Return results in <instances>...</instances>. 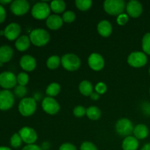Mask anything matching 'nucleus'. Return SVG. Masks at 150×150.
<instances>
[{
	"mask_svg": "<svg viewBox=\"0 0 150 150\" xmlns=\"http://www.w3.org/2000/svg\"><path fill=\"white\" fill-rule=\"evenodd\" d=\"M20 65L23 70L26 71L31 72L34 70L36 67L37 62L35 57L31 55H24L21 58Z\"/></svg>",
	"mask_w": 150,
	"mask_h": 150,
	"instance_id": "nucleus-16",
	"label": "nucleus"
},
{
	"mask_svg": "<svg viewBox=\"0 0 150 150\" xmlns=\"http://www.w3.org/2000/svg\"><path fill=\"white\" fill-rule=\"evenodd\" d=\"M29 7L26 0H15L10 4V10L16 16H23L29 11Z\"/></svg>",
	"mask_w": 150,
	"mask_h": 150,
	"instance_id": "nucleus-11",
	"label": "nucleus"
},
{
	"mask_svg": "<svg viewBox=\"0 0 150 150\" xmlns=\"http://www.w3.org/2000/svg\"><path fill=\"white\" fill-rule=\"evenodd\" d=\"M37 108V103L35 98H25L20 101L18 105V111L23 117H29L35 112Z\"/></svg>",
	"mask_w": 150,
	"mask_h": 150,
	"instance_id": "nucleus-3",
	"label": "nucleus"
},
{
	"mask_svg": "<svg viewBox=\"0 0 150 150\" xmlns=\"http://www.w3.org/2000/svg\"><path fill=\"white\" fill-rule=\"evenodd\" d=\"M16 78H17V83H18L19 85H21V86H25L27 84L29 80V76L27 75V73H23V72L19 73V74L16 76Z\"/></svg>",
	"mask_w": 150,
	"mask_h": 150,
	"instance_id": "nucleus-31",
	"label": "nucleus"
},
{
	"mask_svg": "<svg viewBox=\"0 0 150 150\" xmlns=\"http://www.w3.org/2000/svg\"><path fill=\"white\" fill-rule=\"evenodd\" d=\"M29 39L33 45L41 47L46 45L49 42L50 35L45 29L38 28L31 32Z\"/></svg>",
	"mask_w": 150,
	"mask_h": 150,
	"instance_id": "nucleus-1",
	"label": "nucleus"
},
{
	"mask_svg": "<svg viewBox=\"0 0 150 150\" xmlns=\"http://www.w3.org/2000/svg\"><path fill=\"white\" fill-rule=\"evenodd\" d=\"M62 67L68 71H76L80 67L81 59L74 54H64L61 58Z\"/></svg>",
	"mask_w": 150,
	"mask_h": 150,
	"instance_id": "nucleus-4",
	"label": "nucleus"
},
{
	"mask_svg": "<svg viewBox=\"0 0 150 150\" xmlns=\"http://www.w3.org/2000/svg\"><path fill=\"white\" fill-rule=\"evenodd\" d=\"M86 116L92 120H99L101 116V111L96 106H90L86 109Z\"/></svg>",
	"mask_w": 150,
	"mask_h": 150,
	"instance_id": "nucleus-26",
	"label": "nucleus"
},
{
	"mask_svg": "<svg viewBox=\"0 0 150 150\" xmlns=\"http://www.w3.org/2000/svg\"><path fill=\"white\" fill-rule=\"evenodd\" d=\"M149 94H150V89H149Z\"/></svg>",
	"mask_w": 150,
	"mask_h": 150,
	"instance_id": "nucleus-48",
	"label": "nucleus"
},
{
	"mask_svg": "<svg viewBox=\"0 0 150 150\" xmlns=\"http://www.w3.org/2000/svg\"><path fill=\"white\" fill-rule=\"evenodd\" d=\"M22 150H42V148L40 147L39 146L36 144H28L25 146L22 149Z\"/></svg>",
	"mask_w": 150,
	"mask_h": 150,
	"instance_id": "nucleus-39",
	"label": "nucleus"
},
{
	"mask_svg": "<svg viewBox=\"0 0 150 150\" xmlns=\"http://www.w3.org/2000/svg\"><path fill=\"white\" fill-rule=\"evenodd\" d=\"M95 89L97 93H98L99 95H103V94H104L106 92L107 86L103 82H99V83H98L96 84Z\"/></svg>",
	"mask_w": 150,
	"mask_h": 150,
	"instance_id": "nucleus-35",
	"label": "nucleus"
},
{
	"mask_svg": "<svg viewBox=\"0 0 150 150\" xmlns=\"http://www.w3.org/2000/svg\"><path fill=\"white\" fill-rule=\"evenodd\" d=\"M0 150H12V149H10L9 147H7V146H1V147H0Z\"/></svg>",
	"mask_w": 150,
	"mask_h": 150,
	"instance_id": "nucleus-44",
	"label": "nucleus"
},
{
	"mask_svg": "<svg viewBox=\"0 0 150 150\" xmlns=\"http://www.w3.org/2000/svg\"><path fill=\"white\" fill-rule=\"evenodd\" d=\"M79 91L84 96H90L93 93V86L87 80L82 81L79 84Z\"/></svg>",
	"mask_w": 150,
	"mask_h": 150,
	"instance_id": "nucleus-23",
	"label": "nucleus"
},
{
	"mask_svg": "<svg viewBox=\"0 0 150 150\" xmlns=\"http://www.w3.org/2000/svg\"><path fill=\"white\" fill-rule=\"evenodd\" d=\"M42 108L47 114L54 115L59 112L60 109V105L54 98L46 97L42 101Z\"/></svg>",
	"mask_w": 150,
	"mask_h": 150,
	"instance_id": "nucleus-10",
	"label": "nucleus"
},
{
	"mask_svg": "<svg viewBox=\"0 0 150 150\" xmlns=\"http://www.w3.org/2000/svg\"><path fill=\"white\" fill-rule=\"evenodd\" d=\"M22 143V139L18 133H14L10 139V144L13 148H18Z\"/></svg>",
	"mask_w": 150,
	"mask_h": 150,
	"instance_id": "nucleus-32",
	"label": "nucleus"
},
{
	"mask_svg": "<svg viewBox=\"0 0 150 150\" xmlns=\"http://www.w3.org/2000/svg\"><path fill=\"white\" fill-rule=\"evenodd\" d=\"M90 98L91 99L93 100H98L100 98V95L98 93H97V92H93V93L90 95Z\"/></svg>",
	"mask_w": 150,
	"mask_h": 150,
	"instance_id": "nucleus-41",
	"label": "nucleus"
},
{
	"mask_svg": "<svg viewBox=\"0 0 150 150\" xmlns=\"http://www.w3.org/2000/svg\"><path fill=\"white\" fill-rule=\"evenodd\" d=\"M60 63H61V59L59 58V57L57 55H53L51 56L47 59L46 65L49 69L54 70V69H57L59 66Z\"/></svg>",
	"mask_w": 150,
	"mask_h": 150,
	"instance_id": "nucleus-27",
	"label": "nucleus"
},
{
	"mask_svg": "<svg viewBox=\"0 0 150 150\" xmlns=\"http://www.w3.org/2000/svg\"><path fill=\"white\" fill-rule=\"evenodd\" d=\"M75 19H76V14L72 10H67L63 13L62 20L65 23H72L73 21H74Z\"/></svg>",
	"mask_w": 150,
	"mask_h": 150,
	"instance_id": "nucleus-30",
	"label": "nucleus"
},
{
	"mask_svg": "<svg viewBox=\"0 0 150 150\" xmlns=\"http://www.w3.org/2000/svg\"><path fill=\"white\" fill-rule=\"evenodd\" d=\"M126 11L132 18H138L143 12V6L140 1L137 0H131L126 4Z\"/></svg>",
	"mask_w": 150,
	"mask_h": 150,
	"instance_id": "nucleus-13",
	"label": "nucleus"
},
{
	"mask_svg": "<svg viewBox=\"0 0 150 150\" xmlns=\"http://www.w3.org/2000/svg\"><path fill=\"white\" fill-rule=\"evenodd\" d=\"M147 60L146 54L142 51H133L127 57V62L133 67H144Z\"/></svg>",
	"mask_w": 150,
	"mask_h": 150,
	"instance_id": "nucleus-7",
	"label": "nucleus"
},
{
	"mask_svg": "<svg viewBox=\"0 0 150 150\" xmlns=\"http://www.w3.org/2000/svg\"><path fill=\"white\" fill-rule=\"evenodd\" d=\"M13 55V50L10 45L0 46V62L5 63L10 61Z\"/></svg>",
	"mask_w": 150,
	"mask_h": 150,
	"instance_id": "nucleus-20",
	"label": "nucleus"
},
{
	"mask_svg": "<svg viewBox=\"0 0 150 150\" xmlns=\"http://www.w3.org/2000/svg\"><path fill=\"white\" fill-rule=\"evenodd\" d=\"M62 18H61L58 15H51L46 19L47 26L52 30H57L62 27Z\"/></svg>",
	"mask_w": 150,
	"mask_h": 150,
	"instance_id": "nucleus-18",
	"label": "nucleus"
},
{
	"mask_svg": "<svg viewBox=\"0 0 150 150\" xmlns=\"http://www.w3.org/2000/svg\"><path fill=\"white\" fill-rule=\"evenodd\" d=\"M142 48L144 53L150 55V32L145 34L142 38Z\"/></svg>",
	"mask_w": 150,
	"mask_h": 150,
	"instance_id": "nucleus-29",
	"label": "nucleus"
},
{
	"mask_svg": "<svg viewBox=\"0 0 150 150\" xmlns=\"http://www.w3.org/2000/svg\"><path fill=\"white\" fill-rule=\"evenodd\" d=\"M6 18V11L1 4H0V23L4 21Z\"/></svg>",
	"mask_w": 150,
	"mask_h": 150,
	"instance_id": "nucleus-40",
	"label": "nucleus"
},
{
	"mask_svg": "<svg viewBox=\"0 0 150 150\" xmlns=\"http://www.w3.org/2000/svg\"><path fill=\"white\" fill-rule=\"evenodd\" d=\"M26 92H27V90H26V88L25 86L18 85V86H16L15 87L14 93L18 98H23V97H24L26 95Z\"/></svg>",
	"mask_w": 150,
	"mask_h": 150,
	"instance_id": "nucleus-34",
	"label": "nucleus"
},
{
	"mask_svg": "<svg viewBox=\"0 0 150 150\" xmlns=\"http://www.w3.org/2000/svg\"><path fill=\"white\" fill-rule=\"evenodd\" d=\"M88 64L93 70L99 71L104 67L105 61L100 54L98 53H92L88 58Z\"/></svg>",
	"mask_w": 150,
	"mask_h": 150,
	"instance_id": "nucleus-14",
	"label": "nucleus"
},
{
	"mask_svg": "<svg viewBox=\"0 0 150 150\" xmlns=\"http://www.w3.org/2000/svg\"><path fill=\"white\" fill-rule=\"evenodd\" d=\"M14 95L7 89L0 91V110H9L14 105Z\"/></svg>",
	"mask_w": 150,
	"mask_h": 150,
	"instance_id": "nucleus-8",
	"label": "nucleus"
},
{
	"mask_svg": "<svg viewBox=\"0 0 150 150\" xmlns=\"http://www.w3.org/2000/svg\"><path fill=\"white\" fill-rule=\"evenodd\" d=\"M2 64H3V63L0 62V67H1V66H2Z\"/></svg>",
	"mask_w": 150,
	"mask_h": 150,
	"instance_id": "nucleus-46",
	"label": "nucleus"
},
{
	"mask_svg": "<svg viewBox=\"0 0 150 150\" xmlns=\"http://www.w3.org/2000/svg\"><path fill=\"white\" fill-rule=\"evenodd\" d=\"M59 150H77L76 146L73 144L70 143H64L60 146Z\"/></svg>",
	"mask_w": 150,
	"mask_h": 150,
	"instance_id": "nucleus-38",
	"label": "nucleus"
},
{
	"mask_svg": "<svg viewBox=\"0 0 150 150\" xmlns=\"http://www.w3.org/2000/svg\"><path fill=\"white\" fill-rule=\"evenodd\" d=\"M50 12H51L50 6L43 1L36 3L32 8V16L38 20L48 18L50 16Z\"/></svg>",
	"mask_w": 150,
	"mask_h": 150,
	"instance_id": "nucleus-5",
	"label": "nucleus"
},
{
	"mask_svg": "<svg viewBox=\"0 0 150 150\" xmlns=\"http://www.w3.org/2000/svg\"><path fill=\"white\" fill-rule=\"evenodd\" d=\"M21 26L17 23H11L7 25L4 29V35L9 40L18 39L21 34Z\"/></svg>",
	"mask_w": 150,
	"mask_h": 150,
	"instance_id": "nucleus-15",
	"label": "nucleus"
},
{
	"mask_svg": "<svg viewBox=\"0 0 150 150\" xmlns=\"http://www.w3.org/2000/svg\"><path fill=\"white\" fill-rule=\"evenodd\" d=\"M116 131L121 136H130L132 133H133V123L130 120L127 118H122L117 122L115 125Z\"/></svg>",
	"mask_w": 150,
	"mask_h": 150,
	"instance_id": "nucleus-6",
	"label": "nucleus"
},
{
	"mask_svg": "<svg viewBox=\"0 0 150 150\" xmlns=\"http://www.w3.org/2000/svg\"><path fill=\"white\" fill-rule=\"evenodd\" d=\"M13 1L11 0H0V4H9V3H12Z\"/></svg>",
	"mask_w": 150,
	"mask_h": 150,
	"instance_id": "nucleus-42",
	"label": "nucleus"
},
{
	"mask_svg": "<svg viewBox=\"0 0 150 150\" xmlns=\"http://www.w3.org/2000/svg\"><path fill=\"white\" fill-rule=\"evenodd\" d=\"M0 35H4V31H0Z\"/></svg>",
	"mask_w": 150,
	"mask_h": 150,
	"instance_id": "nucleus-45",
	"label": "nucleus"
},
{
	"mask_svg": "<svg viewBox=\"0 0 150 150\" xmlns=\"http://www.w3.org/2000/svg\"><path fill=\"white\" fill-rule=\"evenodd\" d=\"M50 7L55 13H62L65 10L66 4L62 0H54L51 2Z\"/></svg>",
	"mask_w": 150,
	"mask_h": 150,
	"instance_id": "nucleus-24",
	"label": "nucleus"
},
{
	"mask_svg": "<svg viewBox=\"0 0 150 150\" xmlns=\"http://www.w3.org/2000/svg\"><path fill=\"white\" fill-rule=\"evenodd\" d=\"M30 42L31 41L29 37L26 36V35H22L16 40L15 45L18 51H24L29 48Z\"/></svg>",
	"mask_w": 150,
	"mask_h": 150,
	"instance_id": "nucleus-21",
	"label": "nucleus"
},
{
	"mask_svg": "<svg viewBox=\"0 0 150 150\" xmlns=\"http://www.w3.org/2000/svg\"><path fill=\"white\" fill-rule=\"evenodd\" d=\"M103 8L108 14L118 16L122 14L126 4L123 0H105L103 2Z\"/></svg>",
	"mask_w": 150,
	"mask_h": 150,
	"instance_id": "nucleus-2",
	"label": "nucleus"
},
{
	"mask_svg": "<svg viewBox=\"0 0 150 150\" xmlns=\"http://www.w3.org/2000/svg\"><path fill=\"white\" fill-rule=\"evenodd\" d=\"M80 150H98V148L92 142H84L81 145Z\"/></svg>",
	"mask_w": 150,
	"mask_h": 150,
	"instance_id": "nucleus-36",
	"label": "nucleus"
},
{
	"mask_svg": "<svg viewBox=\"0 0 150 150\" xmlns=\"http://www.w3.org/2000/svg\"><path fill=\"white\" fill-rule=\"evenodd\" d=\"M18 134L20 135L22 141L28 144H34L38 139V134L33 128L30 127H23L19 130Z\"/></svg>",
	"mask_w": 150,
	"mask_h": 150,
	"instance_id": "nucleus-12",
	"label": "nucleus"
},
{
	"mask_svg": "<svg viewBox=\"0 0 150 150\" xmlns=\"http://www.w3.org/2000/svg\"><path fill=\"white\" fill-rule=\"evenodd\" d=\"M133 134L137 139H144L149 135V129L147 126L144 124L137 125L134 127Z\"/></svg>",
	"mask_w": 150,
	"mask_h": 150,
	"instance_id": "nucleus-22",
	"label": "nucleus"
},
{
	"mask_svg": "<svg viewBox=\"0 0 150 150\" xmlns=\"http://www.w3.org/2000/svg\"><path fill=\"white\" fill-rule=\"evenodd\" d=\"M97 29L100 35L104 38L110 36L112 32V25L108 21L103 20L98 23Z\"/></svg>",
	"mask_w": 150,
	"mask_h": 150,
	"instance_id": "nucleus-17",
	"label": "nucleus"
},
{
	"mask_svg": "<svg viewBox=\"0 0 150 150\" xmlns=\"http://www.w3.org/2000/svg\"><path fill=\"white\" fill-rule=\"evenodd\" d=\"M149 76H150V67H149Z\"/></svg>",
	"mask_w": 150,
	"mask_h": 150,
	"instance_id": "nucleus-47",
	"label": "nucleus"
},
{
	"mask_svg": "<svg viewBox=\"0 0 150 150\" xmlns=\"http://www.w3.org/2000/svg\"><path fill=\"white\" fill-rule=\"evenodd\" d=\"M75 4L78 9L81 11H86L90 8L92 2L91 0H76Z\"/></svg>",
	"mask_w": 150,
	"mask_h": 150,
	"instance_id": "nucleus-28",
	"label": "nucleus"
},
{
	"mask_svg": "<svg viewBox=\"0 0 150 150\" xmlns=\"http://www.w3.org/2000/svg\"><path fill=\"white\" fill-rule=\"evenodd\" d=\"M60 90H61V86L58 83H51L47 86L46 90H45V93L48 95V97H51V98H53V97H55L59 93Z\"/></svg>",
	"mask_w": 150,
	"mask_h": 150,
	"instance_id": "nucleus-25",
	"label": "nucleus"
},
{
	"mask_svg": "<svg viewBox=\"0 0 150 150\" xmlns=\"http://www.w3.org/2000/svg\"><path fill=\"white\" fill-rule=\"evenodd\" d=\"M139 141L135 136H127L122 142L123 150H137L139 148Z\"/></svg>",
	"mask_w": 150,
	"mask_h": 150,
	"instance_id": "nucleus-19",
	"label": "nucleus"
},
{
	"mask_svg": "<svg viewBox=\"0 0 150 150\" xmlns=\"http://www.w3.org/2000/svg\"><path fill=\"white\" fill-rule=\"evenodd\" d=\"M129 20V18L128 16L125 13H122V14L120 15V16H117V23L119 25H121V26H123V25L126 24L127 23Z\"/></svg>",
	"mask_w": 150,
	"mask_h": 150,
	"instance_id": "nucleus-37",
	"label": "nucleus"
},
{
	"mask_svg": "<svg viewBox=\"0 0 150 150\" xmlns=\"http://www.w3.org/2000/svg\"><path fill=\"white\" fill-rule=\"evenodd\" d=\"M141 150H150V143L146 144Z\"/></svg>",
	"mask_w": 150,
	"mask_h": 150,
	"instance_id": "nucleus-43",
	"label": "nucleus"
},
{
	"mask_svg": "<svg viewBox=\"0 0 150 150\" xmlns=\"http://www.w3.org/2000/svg\"><path fill=\"white\" fill-rule=\"evenodd\" d=\"M17 83V78L14 73L5 71L0 73V86L4 89L9 90L15 87Z\"/></svg>",
	"mask_w": 150,
	"mask_h": 150,
	"instance_id": "nucleus-9",
	"label": "nucleus"
},
{
	"mask_svg": "<svg viewBox=\"0 0 150 150\" xmlns=\"http://www.w3.org/2000/svg\"><path fill=\"white\" fill-rule=\"evenodd\" d=\"M86 114V109L82 105H78V106L75 107L73 109V114L76 116V117H83L85 114Z\"/></svg>",
	"mask_w": 150,
	"mask_h": 150,
	"instance_id": "nucleus-33",
	"label": "nucleus"
}]
</instances>
